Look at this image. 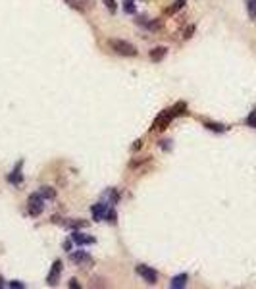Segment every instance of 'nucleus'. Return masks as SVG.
Instances as JSON below:
<instances>
[{"mask_svg": "<svg viewBox=\"0 0 256 289\" xmlns=\"http://www.w3.org/2000/svg\"><path fill=\"white\" fill-rule=\"evenodd\" d=\"M185 2H187V0H175V2H173V6L166 10V14H170V16H171V14H175V12H179V10H181V8L185 6Z\"/></svg>", "mask_w": 256, "mask_h": 289, "instance_id": "obj_16", "label": "nucleus"}, {"mask_svg": "<svg viewBox=\"0 0 256 289\" xmlns=\"http://www.w3.org/2000/svg\"><path fill=\"white\" fill-rule=\"evenodd\" d=\"M139 149H141V139H137L135 145H133V151H139Z\"/></svg>", "mask_w": 256, "mask_h": 289, "instance_id": "obj_26", "label": "nucleus"}, {"mask_svg": "<svg viewBox=\"0 0 256 289\" xmlns=\"http://www.w3.org/2000/svg\"><path fill=\"white\" fill-rule=\"evenodd\" d=\"M102 199L106 200L108 204H112V206H114L117 200H119V193H117L114 187H112V189H106V191H104V195H102Z\"/></svg>", "mask_w": 256, "mask_h": 289, "instance_id": "obj_13", "label": "nucleus"}, {"mask_svg": "<svg viewBox=\"0 0 256 289\" xmlns=\"http://www.w3.org/2000/svg\"><path fill=\"white\" fill-rule=\"evenodd\" d=\"M193 31H195V25H189V27H187V31H185V35H183V37H185V39H191V35H193Z\"/></svg>", "mask_w": 256, "mask_h": 289, "instance_id": "obj_24", "label": "nucleus"}, {"mask_svg": "<svg viewBox=\"0 0 256 289\" xmlns=\"http://www.w3.org/2000/svg\"><path fill=\"white\" fill-rule=\"evenodd\" d=\"M68 288H81V284H79V282H77V280H75V278H71L70 280V284H68Z\"/></svg>", "mask_w": 256, "mask_h": 289, "instance_id": "obj_25", "label": "nucleus"}, {"mask_svg": "<svg viewBox=\"0 0 256 289\" xmlns=\"http://www.w3.org/2000/svg\"><path fill=\"white\" fill-rule=\"evenodd\" d=\"M187 282H189V276H187V274H177V276H173V278H171L170 288L171 289H183L187 286Z\"/></svg>", "mask_w": 256, "mask_h": 289, "instance_id": "obj_12", "label": "nucleus"}, {"mask_svg": "<svg viewBox=\"0 0 256 289\" xmlns=\"http://www.w3.org/2000/svg\"><path fill=\"white\" fill-rule=\"evenodd\" d=\"M64 2L75 12H87L94 8V0H64Z\"/></svg>", "mask_w": 256, "mask_h": 289, "instance_id": "obj_9", "label": "nucleus"}, {"mask_svg": "<svg viewBox=\"0 0 256 289\" xmlns=\"http://www.w3.org/2000/svg\"><path fill=\"white\" fill-rule=\"evenodd\" d=\"M247 10H249L251 18L256 22V0H247Z\"/></svg>", "mask_w": 256, "mask_h": 289, "instance_id": "obj_20", "label": "nucleus"}, {"mask_svg": "<svg viewBox=\"0 0 256 289\" xmlns=\"http://www.w3.org/2000/svg\"><path fill=\"white\" fill-rule=\"evenodd\" d=\"M62 270H64L62 260H54V262H52L50 272H48V276H47V284L50 286V288L58 286V282H60V276H62Z\"/></svg>", "mask_w": 256, "mask_h": 289, "instance_id": "obj_5", "label": "nucleus"}, {"mask_svg": "<svg viewBox=\"0 0 256 289\" xmlns=\"http://www.w3.org/2000/svg\"><path fill=\"white\" fill-rule=\"evenodd\" d=\"M110 206H112V204H108V202H104V200L93 204V206H91V214H93L94 222H104V220H106V212H108Z\"/></svg>", "mask_w": 256, "mask_h": 289, "instance_id": "obj_8", "label": "nucleus"}, {"mask_svg": "<svg viewBox=\"0 0 256 289\" xmlns=\"http://www.w3.org/2000/svg\"><path fill=\"white\" fill-rule=\"evenodd\" d=\"M39 193L43 195V199L45 200H54L56 199V191H54L52 187H41V189H39Z\"/></svg>", "mask_w": 256, "mask_h": 289, "instance_id": "obj_15", "label": "nucleus"}, {"mask_svg": "<svg viewBox=\"0 0 256 289\" xmlns=\"http://www.w3.org/2000/svg\"><path fill=\"white\" fill-rule=\"evenodd\" d=\"M47 200L43 199V195L41 193H31L29 195V199H27V214L31 216V218H39L43 212H45V204Z\"/></svg>", "mask_w": 256, "mask_h": 289, "instance_id": "obj_2", "label": "nucleus"}, {"mask_svg": "<svg viewBox=\"0 0 256 289\" xmlns=\"http://www.w3.org/2000/svg\"><path fill=\"white\" fill-rule=\"evenodd\" d=\"M8 183H12L14 187L24 183V160H18V164L14 166V170L8 174Z\"/></svg>", "mask_w": 256, "mask_h": 289, "instance_id": "obj_7", "label": "nucleus"}, {"mask_svg": "<svg viewBox=\"0 0 256 289\" xmlns=\"http://www.w3.org/2000/svg\"><path fill=\"white\" fill-rule=\"evenodd\" d=\"M71 243H73V241H66V243H64V249H66V251H71Z\"/></svg>", "mask_w": 256, "mask_h": 289, "instance_id": "obj_27", "label": "nucleus"}, {"mask_svg": "<svg viewBox=\"0 0 256 289\" xmlns=\"http://www.w3.org/2000/svg\"><path fill=\"white\" fill-rule=\"evenodd\" d=\"M70 260L75 262L77 266H87V264H93V257L87 253V251H70Z\"/></svg>", "mask_w": 256, "mask_h": 289, "instance_id": "obj_6", "label": "nucleus"}, {"mask_svg": "<svg viewBox=\"0 0 256 289\" xmlns=\"http://www.w3.org/2000/svg\"><path fill=\"white\" fill-rule=\"evenodd\" d=\"M8 286H10L12 289H14V288H16V289H24V288H25L24 284H22V282H18V280H16V282H10Z\"/></svg>", "mask_w": 256, "mask_h": 289, "instance_id": "obj_23", "label": "nucleus"}, {"mask_svg": "<svg viewBox=\"0 0 256 289\" xmlns=\"http://www.w3.org/2000/svg\"><path fill=\"white\" fill-rule=\"evenodd\" d=\"M204 128L210 129V131H216V133H226L228 131V126L218 124V122H204Z\"/></svg>", "mask_w": 256, "mask_h": 289, "instance_id": "obj_14", "label": "nucleus"}, {"mask_svg": "<svg viewBox=\"0 0 256 289\" xmlns=\"http://www.w3.org/2000/svg\"><path fill=\"white\" fill-rule=\"evenodd\" d=\"M247 126H249V128H255L256 129V110H253L249 116H247Z\"/></svg>", "mask_w": 256, "mask_h": 289, "instance_id": "obj_21", "label": "nucleus"}, {"mask_svg": "<svg viewBox=\"0 0 256 289\" xmlns=\"http://www.w3.org/2000/svg\"><path fill=\"white\" fill-rule=\"evenodd\" d=\"M123 10H125L127 14H135V12H137L135 0H123Z\"/></svg>", "mask_w": 256, "mask_h": 289, "instance_id": "obj_18", "label": "nucleus"}, {"mask_svg": "<svg viewBox=\"0 0 256 289\" xmlns=\"http://www.w3.org/2000/svg\"><path fill=\"white\" fill-rule=\"evenodd\" d=\"M171 110H173V116H185L187 114V104L185 102H177L175 106H171Z\"/></svg>", "mask_w": 256, "mask_h": 289, "instance_id": "obj_17", "label": "nucleus"}, {"mask_svg": "<svg viewBox=\"0 0 256 289\" xmlns=\"http://www.w3.org/2000/svg\"><path fill=\"white\" fill-rule=\"evenodd\" d=\"M108 46H110V50H112L114 54L123 56V58H135V56H139L137 46L131 45V43L125 41V39H110V41H108Z\"/></svg>", "mask_w": 256, "mask_h": 289, "instance_id": "obj_1", "label": "nucleus"}, {"mask_svg": "<svg viewBox=\"0 0 256 289\" xmlns=\"http://www.w3.org/2000/svg\"><path fill=\"white\" fill-rule=\"evenodd\" d=\"M104 4H106V8L110 10V14H116L117 12V2L116 0H104Z\"/></svg>", "mask_w": 256, "mask_h": 289, "instance_id": "obj_22", "label": "nucleus"}, {"mask_svg": "<svg viewBox=\"0 0 256 289\" xmlns=\"http://www.w3.org/2000/svg\"><path fill=\"white\" fill-rule=\"evenodd\" d=\"M0 288H4V278L0 276Z\"/></svg>", "mask_w": 256, "mask_h": 289, "instance_id": "obj_28", "label": "nucleus"}, {"mask_svg": "<svg viewBox=\"0 0 256 289\" xmlns=\"http://www.w3.org/2000/svg\"><path fill=\"white\" fill-rule=\"evenodd\" d=\"M175 116H173V110L171 108H168V110H162L158 116H156V120L152 122V128H150V131H164L170 124H171V120H173Z\"/></svg>", "mask_w": 256, "mask_h": 289, "instance_id": "obj_3", "label": "nucleus"}, {"mask_svg": "<svg viewBox=\"0 0 256 289\" xmlns=\"http://www.w3.org/2000/svg\"><path fill=\"white\" fill-rule=\"evenodd\" d=\"M166 54H168V48L166 46H156V48H152L150 52H148V58L152 60V62H162L164 58H166Z\"/></svg>", "mask_w": 256, "mask_h": 289, "instance_id": "obj_11", "label": "nucleus"}, {"mask_svg": "<svg viewBox=\"0 0 256 289\" xmlns=\"http://www.w3.org/2000/svg\"><path fill=\"white\" fill-rule=\"evenodd\" d=\"M135 272H137V276H141L146 284H150V286L158 284V272H156V270H152V266L137 264V266H135Z\"/></svg>", "mask_w": 256, "mask_h": 289, "instance_id": "obj_4", "label": "nucleus"}, {"mask_svg": "<svg viewBox=\"0 0 256 289\" xmlns=\"http://www.w3.org/2000/svg\"><path fill=\"white\" fill-rule=\"evenodd\" d=\"M106 222L112 224V225L117 222V214H116V210H114L112 206H110V208H108V212H106Z\"/></svg>", "mask_w": 256, "mask_h": 289, "instance_id": "obj_19", "label": "nucleus"}, {"mask_svg": "<svg viewBox=\"0 0 256 289\" xmlns=\"http://www.w3.org/2000/svg\"><path fill=\"white\" fill-rule=\"evenodd\" d=\"M71 241L75 245H79V247H83V245H94L96 243V239H94L93 235H87V233H81V231H77V229H73L71 231Z\"/></svg>", "mask_w": 256, "mask_h": 289, "instance_id": "obj_10", "label": "nucleus"}]
</instances>
